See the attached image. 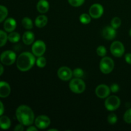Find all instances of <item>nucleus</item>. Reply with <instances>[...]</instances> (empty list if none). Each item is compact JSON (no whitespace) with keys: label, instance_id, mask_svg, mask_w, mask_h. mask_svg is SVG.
<instances>
[{"label":"nucleus","instance_id":"obj_1","mask_svg":"<svg viewBox=\"0 0 131 131\" xmlns=\"http://www.w3.org/2000/svg\"><path fill=\"white\" fill-rule=\"evenodd\" d=\"M15 116L18 122L24 126L31 125L35 120L33 111L26 105H20L17 108Z\"/></svg>","mask_w":131,"mask_h":131},{"label":"nucleus","instance_id":"obj_2","mask_svg":"<svg viewBox=\"0 0 131 131\" xmlns=\"http://www.w3.org/2000/svg\"><path fill=\"white\" fill-rule=\"evenodd\" d=\"M35 56L33 53L29 52H22L16 60L17 69L21 72H27L30 70L36 63Z\"/></svg>","mask_w":131,"mask_h":131},{"label":"nucleus","instance_id":"obj_3","mask_svg":"<svg viewBox=\"0 0 131 131\" xmlns=\"http://www.w3.org/2000/svg\"><path fill=\"white\" fill-rule=\"evenodd\" d=\"M17 60V56L15 52L11 50H7L0 55V61L3 65L10 66L13 65Z\"/></svg>","mask_w":131,"mask_h":131},{"label":"nucleus","instance_id":"obj_4","mask_svg":"<svg viewBox=\"0 0 131 131\" xmlns=\"http://www.w3.org/2000/svg\"><path fill=\"white\" fill-rule=\"evenodd\" d=\"M100 70L103 74H110L113 70L115 67L114 61L108 56H104L100 61Z\"/></svg>","mask_w":131,"mask_h":131},{"label":"nucleus","instance_id":"obj_5","mask_svg":"<svg viewBox=\"0 0 131 131\" xmlns=\"http://www.w3.org/2000/svg\"><path fill=\"white\" fill-rule=\"evenodd\" d=\"M69 88L74 93L79 94L84 92L86 89L85 83L81 78H75L69 83Z\"/></svg>","mask_w":131,"mask_h":131},{"label":"nucleus","instance_id":"obj_6","mask_svg":"<svg viewBox=\"0 0 131 131\" xmlns=\"http://www.w3.org/2000/svg\"><path fill=\"white\" fill-rule=\"evenodd\" d=\"M121 101L120 98L116 95L108 96L104 102L105 107L110 111H113L117 110L120 106Z\"/></svg>","mask_w":131,"mask_h":131},{"label":"nucleus","instance_id":"obj_7","mask_svg":"<svg viewBox=\"0 0 131 131\" xmlns=\"http://www.w3.org/2000/svg\"><path fill=\"white\" fill-rule=\"evenodd\" d=\"M32 53L37 57L42 56L46 51V45L42 40H37L33 42L31 47Z\"/></svg>","mask_w":131,"mask_h":131},{"label":"nucleus","instance_id":"obj_8","mask_svg":"<svg viewBox=\"0 0 131 131\" xmlns=\"http://www.w3.org/2000/svg\"><path fill=\"white\" fill-rule=\"evenodd\" d=\"M110 51L114 56L117 58L122 57L125 52L124 44L120 41H115L110 46Z\"/></svg>","mask_w":131,"mask_h":131},{"label":"nucleus","instance_id":"obj_9","mask_svg":"<svg viewBox=\"0 0 131 131\" xmlns=\"http://www.w3.org/2000/svg\"><path fill=\"white\" fill-rule=\"evenodd\" d=\"M35 126L39 129H45L51 124V119L46 115H40L35 120Z\"/></svg>","mask_w":131,"mask_h":131},{"label":"nucleus","instance_id":"obj_10","mask_svg":"<svg viewBox=\"0 0 131 131\" xmlns=\"http://www.w3.org/2000/svg\"><path fill=\"white\" fill-rule=\"evenodd\" d=\"M104 13V8L99 3L93 4L89 9V14L93 19H99Z\"/></svg>","mask_w":131,"mask_h":131},{"label":"nucleus","instance_id":"obj_11","mask_svg":"<svg viewBox=\"0 0 131 131\" xmlns=\"http://www.w3.org/2000/svg\"><path fill=\"white\" fill-rule=\"evenodd\" d=\"M58 76L61 80L67 81L71 79L73 76V72L70 68L67 67H61L58 70Z\"/></svg>","mask_w":131,"mask_h":131},{"label":"nucleus","instance_id":"obj_12","mask_svg":"<svg viewBox=\"0 0 131 131\" xmlns=\"http://www.w3.org/2000/svg\"><path fill=\"white\" fill-rule=\"evenodd\" d=\"M111 92L110 87L104 84H99L95 88V94L99 98L106 99L110 96Z\"/></svg>","mask_w":131,"mask_h":131},{"label":"nucleus","instance_id":"obj_13","mask_svg":"<svg viewBox=\"0 0 131 131\" xmlns=\"http://www.w3.org/2000/svg\"><path fill=\"white\" fill-rule=\"evenodd\" d=\"M102 35L105 39L111 40L114 39L116 36V29L112 26H106L103 29L102 31Z\"/></svg>","mask_w":131,"mask_h":131},{"label":"nucleus","instance_id":"obj_14","mask_svg":"<svg viewBox=\"0 0 131 131\" xmlns=\"http://www.w3.org/2000/svg\"><path fill=\"white\" fill-rule=\"evenodd\" d=\"M17 27V22L14 18L9 17L5 20L3 24L4 29L6 32L10 33L14 31Z\"/></svg>","mask_w":131,"mask_h":131},{"label":"nucleus","instance_id":"obj_15","mask_svg":"<svg viewBox=\"0 0 131 131\" xmlns=\"http://www.w3.org/2000/svg\"><path fill=\"white\" fill-rule=\"evenodd\" d=\"M11 93L10 84L5 81H0V98H6Z\"/></svg>","mask_w":131,"mask_h":131},{"label":"nucleus","instance_id":"obj_16","mask_svg":"<svg viewBox=\"0 0 131 131\" xmlns=\"http://www.w3.org/2000/svg\"><path fill=\"white\" fill-rule=\"evenodd\" d=\"M35 37L33 32L29 30L27 31L24 32L23 35V43L27 46H29V45L33 43L35 41Z\"/></svg>","mask_w":131,"mask_h":131},{"label":"nucleus","instance_id":"obj_17","mask_svg":"<svg viewBox=\"0 0 131 131\" xmlns=\"http://www.w3.org/2000/svg\"><path fill=\"white\" fill-rule=\"evenodd\" d=\"M37 8L40 14H45L49 9V3L47 0H39L37 3Z\"/></svg>","mask_w":131,"mask_h":131},{"label":"nucleus","instance_id":"obj_18","mask_svg":"<svg viewBox=\"0 0 131 131\" xmlns=\"http://www.w3.org/2000/svg\"><path fill=\"white\" fill-rule=\"evenodd\" d=\"M11 120L7 116L2 115L0 116V128L3 130H7L11 127Z\"/></svg>","mask_w":131,"mask_h":131},{"label":"nucleus","instance_id":"obj_19","mask_svg":"<svg viewBox=\"0 0 131 131\" xmlns=\"http://www.w3.org/2000/svg\"><path fill=\"white\" fill-rule=\"evenodd\" d=\"M48 22L47 17L45 15H40L36 18L35 20V24L37 28H42L46 26Z\"/></svg>","mask_w":131,"mask_h":131},{"label":"nucleus","instance_id":"obj_20","mask_svg":"<svg viewBox=\"0 0 131 131\" xmlns=\"http://www.w3.org/2000/svg\"><path fill=\"white\" fill-rule=\"evenodd\" d=\"M20 39V35L19 33L15 31H12L9 33L8 35V40L11 43H17Z\"/></svg>","mask_w":131,"mask_h":131},{"label":"nucleus","instance_id":"obj_21","mask_svg":"<svg viewBox=\"0 0 131 131\" xmlns=\"http://www.w3.org/2000/svg\"><path fill=\"white\" fill-rule=\"evenodd\" d=\"M22 25L27 30H31L33 27V21L30 18L25 17L22 20Z\"/></svg>","mask_w":131,"mask_h":131},{"label":"nucleus","instance_id":"obj_22","mask_svg":"<svg viewBox=\"0 0 131 131\" xmlns=\"http://www.w3.org/2000/svg\"><path fill=\"white\" fill-rule=\"evenodd\" d=\"M8 14V10L6 6L0 5V23L3 22L6 19Z\"/></svg>","mask_w":131,"mask_h":131},{"label":"nucleus","instance_id":"obj_23","mask_svg":"<svg viewBox=\"0 0 131 131\" xmlns=\"http://www.w3.org/2000/svg\"><path fill=\"white\" fill-rule=\"evenodd\" d=\"M91 20H92V17L90 14H83L79 17V20L83 24H89L91 22Z\"/></svg>","mask_w":131,"mask_h":131},{"label":"nucleus","instance_id":"obj_24","mask_svg":"<svg viewBox=\"0 0 131 131\" xmlns=\"http://www.w3.org/2000/svg\"><path fill=\"white\" fill-rule=\"evenodd\" d=\"M8 40V35L6 32L0 29V47H3L6 43Z\"/></svg>","mask_w":131,"mask_h":131},{"label":"nucleus","instance_id":"obj_25","mask_svg":"<svg viewBox=\"0 0 131 131\" xmlns=\"http://www.w3.org/2000/svg\"><path fill=\"white\" fill-rule=\"evenodd\" d=\"M47 61H46V58L43 56H39L38 58L36 60V65L39 68H43L46 67Z\"/></svg>","mask_w":131,"mask_h":131},{"label":"nucleus","instance_id":"obj_26","mask_svg":"<svg viewBox=\"0 0 131 131\" xmlns=\"http://www.w3.org/2000/svg\"><path fill=\"white\" fill-rule=\"evenodd\" d=\"M122 24V20L118 17H115L111 21V25L115 29H117Z\"/></svg>","mask_w":131,"mask_h":131},{"label":"nucleus","instance_id":"obj_27","mask_svg":"<svg viewBox=\"0 0 131 131\" xmlns=\"http://www.w3.org/2000/svg\"><path fill=\"white\" fill-rule=\"evenodd\" d=\"M97 54L101 57H104L106 56V53H107V50L106 48L103 46H99L96 50Z\"/></svg>","mask_w":131,"mask_h":131},{"label":"nucleus","instance_id":"obj_28","mask_svg":"<svg viewBox=\"0 0 131 131\" xmlns=\"http://www.w3.org/2000/svg\"><path fill=\"white\" fill-rule=\"evenodd\" d=\"M85 0H68V2L74 7H79L84 4Z\"/></svg>","mask_w":131,"mask_h":131},{"label":"nucleus","instance_id":"obj_29","mask_svg":"<svg viewBox=\"0 0 131 131\" xmlns=\"http://www.w3.org/2000/svg\"><path fill=\"white\" fill-rule=\"evenodd\" d=\"M72 72L73 75L77 78H81L84 75V71L83 69L80 68H76L73 70Z\"/></svg>","mask_w":131,"mask_h":131},{"label":"nucleus","instance_id":"obj_30","mask_svg":"<svg viewBox=\"0 0 131 131\" xmlns=\"http://www.w3.org/2000/svg\"><path fill=\"white\" fill-rule=\"evenodd\" d=\"M124 120L127 124H131V108L125 111L124 115Z\"/></svg>","mask_w":131,"mask_h":131},{"label":"nucleus","instance_id":"obj_31","mask_svg":"<svg viewBox=\"0 0 131 131\" xmlns=\"http://www.w3.org/2000/svg\"><path fill=\"white\" fill-rule=\"evenodd\" d=\"M117 120L118 118L115 113H111L107 117V122H109V124H111V125L116 124Z\"/></svg>","mask_w":131,"mask_h":131},{"label":"nucleus","instance_id":"obj_32","mask_svg":"<svg viewBox=\"0 0 131 131\" xmlns=\"http://www.w3.org/2000/svg\"><path fill=\"white\" fill-rule=\"evenodd\" d=\"M110 88V90H111V92H113V93H116L120 90V87H119L118 84H116V83H114V84H111Z\"/></svg>","mask_w":131,"mask_h":131},{"label":"nucleus","instance_id":"obj_33","mask_svg":"<svg viewBox=\"0 0 131 131\" xmlns=\"http://www.w3.org/2000/svg\"><path fill=\"white\" fill-rule=\"evenodd\" d=\"M24 129V125H23V124H20V123H19V124L17 125L15 127V128H14V130L15 131H23Z\"/></svg>","mask_w":131,"mask_h":131},{"label":"nucleus","instance_id":"obj_34","mask_svg":"<svg viewBox=\"0 0 131 131\" xmlns=\"http://www.w3.org/2000/svg\"><path fill=\"white\" fill-rule=\"evenodd\" d=\"M125 60L127 63L131 65V53H127L125 54Z\"/></svg>","mask_w":131,"mask_h":131},{"label":"nucleus","instance_id":"obj_35","mask_svg":"<svg viewBox=\"0 0 131 131\" xmlns=\"http://www.w3.org/2000/svg\"><path fill=\"white\" fill-rule=\"evenodd\" d=\"M4 111H5V107H4L3 103L0 101V116L3 115Z\"/></svg>","mask_w":131,"mask_h":131},{"label":"nucleus","instance_id":"obj_36","mask_svg":"<svg viewBox=\"0 0 131 131\" xmlns=\"http://www.w3.org/2000/svg\"><path fill=\"white\" fill-rule=\"evenodd\" d=\"M27 131H38V128L37 127L35 126H30L29 125V127L26 129Z\"/></svg>","mask_w":131,"mask_h":131},{"label":"nucleus","instance_id":"obj_37","mask_svg":"<svg viewBox=\"0 0 131 131\" xmlns=\"http://www.w3.org/2000/svg\"><path fill=\"white\" fill-rule=\"evenodd\" d=\"M4 72V67H3V65H2V63H0V76L3 74Z\"/></svg>","mask_w":131,"mask_h":131},{"label":"nucleus","instance_id":"obj_38","mask_svg":"<svg viewBox=\"0 0 131 131\" xmlns=\"http://www.w3.org/2000/svg\"><path fill=\"white\" fill-rule=\"evenodd\" d=\"M52 130L58 131V129H49V130H48V131H52Z\"/></svg>","mask_w":131,"mask_h":131},{"label":"nucleus","instance_id":"obj_39","mask_svg":"<svg viewBox=\"0 0 131 131\" xmlns=\"http://www.w3.org/2000/svg\"><path fill=\"white\" fill-rule=\"evenodd\" d=\"M129 35H130V36L131 37V29H130V31H129Z\"/></svg>","mask_w":131,"mask_h":131}]
</instances>
